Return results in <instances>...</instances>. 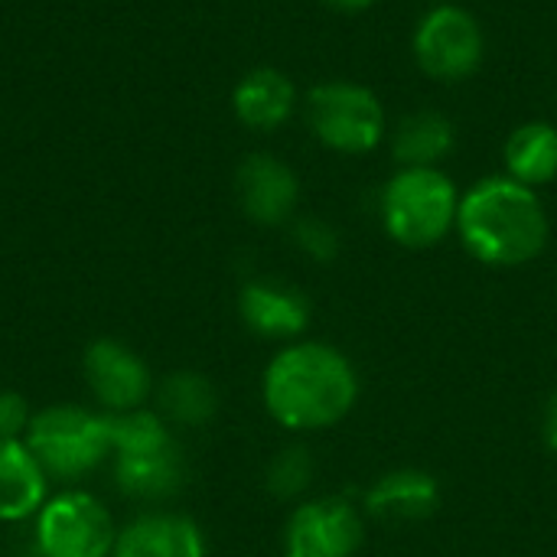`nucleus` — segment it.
<instances>
[{
    "instance_id": "4be33fe9",
    "label": "nucleus",
    "mask_w": 557,
    "mask_h": 557,
    "mask_svg": "<svg viewBox=\"0 0 557 557\" xmlns=\"http://www.w3.org/2000/svg\"><path fill=\"white\" fill-rule=\"evenodd\" d=\"M29 418H33V414H29L23 395L3 392V388H0V441H7V437H23Z\"/></svg>"
},
{
    "instance_id": "b1692460",
    "label": "nucleus",
    "mask_w": 557,
    "mask_h": 557,
    "mask_svg": "<svg viewBox=\"0 0 557 557\" xmlns=\"http://www.w3.org/2000/svg\"><path fill=\"white\" fill-rule=\"evenodd\" d=\"M323 3L339 10V13H359V10H369L375 0H323Z\"/></svg>"
},
{
    "instance_id": "9b49d317",
    "label": "nucleus",
    "mask_w": 557,
    "mask_h": 557,
    "mask_svg": "<svg viewBox=\"0 0 557 557\" xmlns=\"http://www.w3.org/2000/svg\"><path fill=\"white\" fill-rule=\"evenodd\" d=\"M245 326L264 339H294L310 326V300L281 281H251L238 294Z\"/></svg>"
},
{
    "instance_id": "f3484780",
    "label": "nucleus",
    "mask_w": 557,
    "mask_h": 557,
    "mask_svg": "<svg viewBox=\"0 0 557 557\" xmlns=\"http://www.w3.org/2000/svg\"><path fill=\"white\" fill-rule=\"evenodd\" d=\"M388 144L398 166H441L457 144V131L447 114L421 108L392 127Z\"/></svg>"
},
{
    "instance_id": "dca6fc26",
    "label": "nucleus",
    "mask_w": 557,
    "mask_h": 557,
    "mask_svg": "<svg viewBox=\"0 0 557 557\" xmlns=\"http://www.w3.org/2000/svg\"><path fill=\"white\" fill-rule=\"evenodd\" d=\"M49 476L23 437L0 441V522H23L46 503Z\"/></svg>"
},
{
    "instance_id": "f257e3e1",
    "label": "nucleus",
    "mask_w": 557,
    "mask_h": 557,
    "mask_svg": "<svg viewBox=\"0 0 557 557\" xmlns=\"http://www.w3.org/2000/svg\"><path fill=\"white\" fill-rule=\"evenodd\" d=\"M261 395L281 428L323 431L356 408L359 375L339 349L326 343H294L268 362Z\"/></svg>"
},
{
    "instance_id": "0eeeda50",
    "label": "nucleus",
    "mask_w": 557,
    "mask_h": 557,
    "mask_svg": "<svg viewBox=\"0 0 557 557\" xmlns=\"http://www.w3.org/2000/svg\"><path fill=\"white\" fill-rule=\"evenodd\" d=\"M33 542L39 557H111L117 529L91 493L69 490L42 503Z\"/></svg>"
},
{
    "instance_id": "f8f14e48",
    "label": "nucleus",
    "mask_w": 557,
    "mask_h": 557,
    "mask_svg": "<svg viewBox=\"0 0 557 557\" xmlns=\"http://www.w3.org/2000/svg\"><path fill=\"white\" fill-rule=\"evenodd\" d=\"M114 483L137 503H163L176 496L186 483V460L180 444L166 441L147 450L114 454Z\"/></svg>"
},
{
    "instance_id": "6ab92c4d",
    "label": "nucleus",
    "mask_w": 557,
    "mask_h": 557,
    "mask_svg": "<svg viewBox=\"0 0 557 557\" xmlns=\"http://www.w3.org/2000/svg\"><path fill=\"white\" fill-rule=\"evenodd\" d=\"M160 418L183 428H202L219 411V395L212 382L199 372H173L157 392Z\"/></svg>"
},
{
    "instance_id": "2eb2a0df",
    "label": "nucleus",
    "mask_w": 557,
    "mask_h": 557,
    "mask_svg": "<svg viewBox=\"0 0 557 557\" xmlns=\"http://www.w3.org/2000/svg\"><path fill=\"white\" fill-rule=\"evenodd\" d=\"M297 108V88L294 82L271 65L251 69L238 78L232 91V111L235 117L251 131H277L290 121Z\"/></svg>"
},
{
    "instance_id": "4468645a",
    "label": "nucleus",
    "mask_w": 557,
    "mask_h": 557,
    "mask_svg": "<svg viewBox=\"0 0 557 557\" xmlns=\"http://www.w3.org/2000/svg\"><path fill=\"white\" fill-rule=\"evenodd\" d=\"M111 557H206V539L186 516L150 512L117 532Z\"/></svg>"
},
{
    "instance_id": "f03ea898",
    "label": "nucleus",
    "mask_w": 557,
    "mask_h": 557,
    "mask_svg": "<svg viewBox=\"0 0 557 557\" xmlns=\"http://www.w3.org/2000/svg\"><path fill=\"white\" fill-rule=\"evenodd\" d=\"M454 232L480 264L522 268L545 251L552 225L539 193L503 173L460 196Z\"/></svg>"
},
{
    "instance_id": "ddd939ff",
    "label": "nucleus",
    "mask_w": 557,
    "mask_h": 557,
    "mask_svg": "<svg viewBox=\"0 0 557 557\" xmlns=\"http://www.w3.org/2000/svg\"><path fill=\"white\" fill-rule=\"evenodd\" d=\"M441 506V486L424 470H392L366 493V512L385 525L424 522Z\"/></svg>"
},
{
    "instance_id": "9d476101",
    "label": "nucleus",
    "mask_w": 557,
    "mask_h": 557,
    "mask_svg": "<svg viewBox=\"0 0 557 557\" xmlns=\"http://www.w3.org/2000/svg\"><path fill=\"white\" fill-rule=\"evenodd\" d=\"M235 193L242 202V212L258 225H284L294 219L297 199H300V180L297 173L271 157V153H251L242 160L235 173Z\"/></svg>"
},
{
    "instance_id": "1a4fd4ad",
    "label": "nucleus",
    "mask_w": 557,
    "mask_h": 557,
    "mask_svg": "<svg viewBox=\"0 0 557 557\" xmlns=\"http://www.w3.org/2000/svg\"><path fill=\"white\" fill-rule=\"evenodd\" d=\"M82 369H85L88 392L104 408V414L144 408V401L150 398L153 388L150 369L134 349H127L117 339H95L85 349Z\"/></svg>"
},
{
    "instance_id": "5701e85b",
    "label": "nucleus",
    "mask_w": 557,
    "mask_h": 557,
    "mask_svg": "<svg viewBox=\"0 0 557 557\" xmlns=\"http://www.w3.org/2000/svg\"><path fill=\"white\" fill-rule=\"evenodd\" d=\"M542 434H545V444H548V450H555V454H557V392H555V395H552L548 408H545Z\"/></svg>"
},
{
    "instance_id": "20e7f679",
    "label": "nucleus",
    "mask_w": 557,
    "mask_h": 557,
    "mask_svg": "<svg viewBox=\"0 0 557 557\" xmlns=\"http://www.w3.org/2000/svg\"><path fill=\"white\" fill-rule=\"evenodd\" d=\"M26 447L39 460L49 480H78L111 457L108 414H95L75 405H52L29 418Z\"/></svg>"
},
{
    "instance_id": "423d86ee",
    "label": "nucleus",
    "mask_w": 557,
    "mask_h": 557,
    "mask_svg": "<svg viewBox=\"0 0 557 557\" xmlns=\"http://www.w3.org/2000/svg\"><path fill=\"white\" fill-rule=\"evenodd\" d=\"M411 52L418 69L444 85L476 75L486 55V36L480 20L457 3H434L414 26Z\"/></svg>"
},
{
    "instance_id": "6e6552de",
    "label": "nucleus",
    "mask_w": 557,
    "mask_h": 557,
    "mask_svg": "<svg viewBox=\"0 0 557 557\" xmlns=\"http://www.w3.org/2000/svg\"><path fill=\"white\" fill-rule=\"evenodd\" d=\"M362 539V512L343 496H323L290 512L284 529V557H356Z\"/></svg>"
},
{
    "instance_id": "393cba45",
    "label": "nucleus",
    "mask_w": 557,
    "mask_h": 557,
    "mask_svg": "<svg viewBox=\"0 0 557 557\" xmlns=\"http://www.w3.org/2000/svg\"><path fill=\"white\" fill-rule=\"evenodd\" d=\"M428 3H431V7H434V3H444V0H428Z\"/></svg>"
},
{
    "instance_id": "aec40b11",
    "label": "nucleus",
    "mask_w": 557,
    "mask_h": 557,
    "mask_svg": "<svg viewBox=\"0 0 557 557\" xmlns=\"http://www.w3.org/2000/svg\"><path fill=\"white\" fill-rule=\"evenodd\" d=\"M268 493L277 499H297L310 490L313 483V457L307 447H284L281 454H274V460L268 463L264 473Z\"/></svg>"
},
{
    "instance_id": "7ed1b4c3",
    "label": "nucleus",
    "mask_w": 557,
    "mask_h": 557,
    "mask_svg": "<svg viewBox=\"0 0 557 557\" xmlns=\"http://www.w3.org/2000/svg\"><path fill=\"white\" fill-rule=\"evenodd\" d=\"M460 193L441 166H398L382 189L379 212L401 248H434L457 228Z\"/></svg>"
},
{
    "instance_id": "a211bd4d",
    "label": "nucleus",
    "mask_w": 557,
    "mask_h": 557,
    "mask_svg": "<svg viewBox=\"0 0 557 557\" xmlns=\"http://www.w3.org/2000/svg\"><path fill=\"white\" fill-rule=\"evenodd\" d=\"M506 176L522 186H545L557 180V127L552 121H525L519 124L503 147Z\"/></svg>"
},
{
    "instance_id": "412c9836",
    "label": "nucleus",
    "mask_w": 557,
    "mask_h": 557,
    "mask_svg": "<svg viewBox=\"0 0 557 557\" xmlns=\"http://www.w3.org/2000/svg\"><path fill=\"white\" fill-rule=\"evenodd\" d=\"M294 242L310 261H320V264H330L339 255V232L317 215H304L294 222Z\"/></svg>"
},
{
    "instance_id": "39448f33",
    "label": "nucleus",
    "mask_w": 557,
    "mask_h": 557,
    "mask_svg": "<svg viewBox=\"0 0 557 557\" xmlns=\"http://www.w3.org/2000/svg\"><path fill=\"white\" fill-rule=\"evenodd\" d=\"M307 127L333 153H372L385 134L388 117L379 95L356 82H323L307 95Z\"/></svg>"
}]
</instances>
